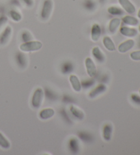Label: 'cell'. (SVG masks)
I'll list each match as a JSON object with an SVG mask.
<instances>
[{
    "instance_id": "cell-29",
    "label": "cell",
    "mask_w": 140,
    "mask_h": 155,
    "mask_svg": "<svg viewBox=\"0 0 140 155\" xmlns=\"http://www.w3.org/2000/svg\"><path fill=\"white\" fill-rule=\"evenodd\" d=\"M130 57L133 60L140 61V50L131 53Z\"/></svg>"
},
{
    "instance_id": "cell-28",
    "label": "cell",
    "mask_w": 140,
    "mask_h": 155,
    "mask_svg": "<svg viewBox=\"0 0 140 155\" xmlns=\"http://www.w3.org/2000/svg\"><path fill=\"white\" fill-rule=\"evenodd\" d=\"M79 137L82 139L83 141H91V140H92V136L90 134H88V133H85V132L80 133Z\"/></svg>"
},
{
    "instance_id": "cell-26",
    "label": "cell",
    "mask_w": 140,
    "mask_h": 155,
    "mask_svg": "<svg viewBox=\"0 0 140 155\" xmlns=\"http://www.w3.org/2000/svg\"><path fill=\"white\" fill-rule=\"evenodd\" d=\"M32 38H33L32 35L28 31H23L21 34V38L23 42H26L32 41Z\"/></svg>"
},
{
    "instance_id": "cell-30",
    "label": "cell",
    "mask_w": 140,
    "mask_h": 155,
    "mask_svg": "<svg viewBox=\"0 0 140 155\" xmlns=\"http://www.w3.org/2000/svg\"><path fill=\"white\" fill-rule=\"evenodd\" d=\"M45 95H46V97H47V98H51V99H52V100H54L55 98V96L54 94V93H53L52 91H51L49 89H46Z\"/></svg>"
},
{
    "instance_id": "cell-1",
    "label": "cell",
    "mask_w": 140,
    "mask_h": 155,
    "mask_svg": "<svg viewBox=\"0 0 140 155\" xmlns=\"http://www.w3.org/2000/svg\"><path fill=\"white\" fill-rule=\"evenodd\" d=\"M42 47V43L38 41H30L20 45V50L23 52H32L37 51L41 49Z\"/></svg>"
},
{
    "instance_id": "cell-31",
    "label": "cell",
    "mask_w": 140,
    "mask_h": 155,
    "mask_svg": "<svg viewBox=\"0 0 140 155\" xmlns=\"http://www.w3.org/2000/svg\"><path fill=\"white\" fill-rule=\"evenodd\" d=\"M131 99L135 103L140 105V97L136 94H133L131 95Z\"/></svg>"
},
{
    "instance_id": "cell-24",
    "label": "cell",
    "mask_w": 140,
    "mask_h": 155,
    "mask_svg": "<svg viewBox=\"0 0 140 155\" xmlns=\"http://www.w3.org/2000/svg\"><path fill=\"white\" fill-rule=\"evenodd\" d=\"M73 71V65L70 61H66L62 66V72L64 74L71 73Z\"/></svg>"
},
{
    "instance_id": "cell-8",
    "label": "cell",
    "mask_w": 140,
    "mask_h": 155,
    "mask_svg": "<svg viewBox=\"0 0 140 155\" xmlns=\"http://www.w3.org/2000/svg\"><path fill=\"white\" fill-rule=\"evenodd\" d=\"M102 34L101 26L97 23H95L92 27L91 38L94 42H97L100 39Z\"/></svg>"
},
{
    "instance_id": "cell-22",
    "label": "cell",
    "mask_w": 140,
    "mask_h": 155,
    "mask_svg": "<svg viewBox=\"0 0 140 155\" xmlns=\"http://www.w3.org/2000/svg\"><path fill=\"white\" fill-rule=\"evenodd\" d=\"M0 147L6 150L10 148V141L1 132H0Z\"/></svg>"
},
{
    "instance_id": "cell-4",
    "label": "cell",
    "mask_w": 140,
    "mask_h": 155,
    "mask_svg": "<svg viewBox=\"0 0 140 155\" xmlns=\"http://www.w3.org/2000/svg\"><path fill=\"white\" fill-rule=\"evenodd\" d=\"M85 66L89 76L90 77H94L96 75L97 68H96L95 63L94 62L92 59L90 58H86L85 60Z\"/></svg>"
},
{
    "instance_id": "cell-16",
    "label": "cell",
    "mask_w": 140,
    "mask_h": 155,
    "mask_svg": "<svg viewBox=\"0 0 140 155\" xmlns=\"http://www.w3.org/2000/svg\"><path fill=\"white\" fill-rule=\"evenodd\" d=\"M70 111L72 114V116H73L75 118H77L78 120H83L84 118L85 115L83 111L81 110L80 109L77 108V107H75L74 105H71L70 107Z\"/></svg>"
},
{
    "instance_id": "cell-2",
    "label": "cell",
    "mask_w": 140,
    "mask_h": 155,
    "mask_svg": "<svg viewBox=\"0 0 140 155\" xmlns=\"http://www.w3.org/2000/svg\"><path fill=\"white\" fill-rule=\"evenodd\" d=\"M53 9V2L52 0H44L42 4L40 18L42 21H47L52 15Z\"/></svg>"
},
{
    "instance_id": "cell-37",
    "label": "cell",
    "mask_w": 140,
    "mask_h": 155,
    "mask_svg": "<svg viewBox=\"0 0 140 155\" xmlns=\"http://www.w3.org/2000/svg\"><path fill=\"white\" fill-rule=\"evenodd\" d=\"M139 48H140V39H139Z\"/></svg>"
},
{
    "instance_id": "cell-14",
    "label": "cell",
    "mask_w": 140,
    "mask_h": 155,
    "mask_svg": "<svg viewBox=\"0 0 140 155\" xmlns=\"http://www.w3.org/2000/svg\"><path fill=\"white\" fill-rule=\"evenodd\" d=\"M55 115V111L52 108H46L40 111L39 117L41 120H46L52 118Z\"/></svg>"
},
{
    "instance_id": "cell-3",
    "label": "cell",
    "mask_w": 140,
    "mask_h": 155,
    "mask_svg": "<svg viewBox=\"0 0 140 155\" xmlns=\"http://www.w3.org/2000/svg\"><path fill=\"white\" fill-rule=\"evenodd\" d=\"M43 98H44V91L41 87H38L35 90L32 98V105L35 109H38L41 106Z\"/></svg>"
},
{
    "instance_id": "cell-38",
    "label": "cell",
    "mask_w": 140,
    "mask_h": 155,
    "mask_svg": "<svg viewBox=\"0 0 140 155\" xmlns=\"http://www.w3.org/2000/svg\"><path fill=\"white\" fill-rule=\"evenodd\" d=\"M139 31H140V25H139Z\"/></svg>"
},
{
    "instance_id": "cell-18",
    "label": "cell",
    "mask_w": 140,
    "mask_h": 155,
    "mask_svg": "<svg viewBox=\"0 0 140 155\" xmlns=\"http://www.w3.org/2000/svg\"><path fill=\"white\" fill-rule=\"evenodd\" d=\"M103 43L104 47L109 51H114L115 50V46L114 41L109 36H105L103 39Z\"/></svg>"
},
{
    "instance_id": "cell-13",
    "label": "cell",
    "mask_w": 140,
    "mask_h": 155,
    "mask_svg": "<svg viewBox=\"0 0 140 155\" xmlns=\"http://www.w3.org/2000/svg\"><path fill=\"white\" fill-rule=\"evenodd\" d=\"M113 126L111 124H106L103 129V137L106 141H109L112 137Z\"/></svg>"
},
{
    "instance_id": "cell-11",
    "label": "cell",
    "mask_w": 140,
    "mask_h": 155,
    "mask_svg": "<svg viewBox=\"0 0 140 155\" xmlns=\"http://www.w3.org/2000/svg\"><path fill=\"white\" fill-rule=\"evenodd\" d=\"M106 90H107V87L105 85H104L103 84H99L98 86H96L95 88V89L91 91L90 94H89V97L92 98H95L96 97H98V95L103 94V93L105 92Z\"/></svg>"
},
{
    "instance_id": "cell-21",
    "label": "cell",
    "mask_w": 140,
    "mask_h": 155,
    "mask_svg": "<svg viewBox=\"0 0 140 155\" xmlns=\"http://www.w3.org/2000/svg\"><path fill=\"white\" fill-rule=\"evenodd\" d=\"M9 16L11 18V19L15 21V22H19L22 19V15H21V13L14 9L10 10Z\"/></svg>"
},
{
    "instance_id": "cell-9",
    "label": "cell",
    "mask_w": 140,
    "mask_h": 155,
    "mask_svg": "<svg viewBox=\"0 0 140 155\" xmlns=\"http://www.w3.org/2000/svg\"><path fill=\"white\" fill-rule=\"evenodd\" d=\"M120 32L122 35L126 37H135L137 35V30L135 28H131L128 27L122 26L120 29Z\"/></svg>"
},
{
    "instance_id": "cell-10",
    "label": "cell",
    "mask_w": 140,
    "mask_h": 155,
    "mask_svg": "<svg viewBox=\"0 0 140 155\" xmlns=\"http://www.w3.org/2000/svg\"><path fill=\"white\" fill-rule=\"evenodd\" d=\"M93 57L95 58V60L99 63H103L105 60V56L103 52L98 47H95L92 51Z\"/></svg>"
},
{
    "instance_id": "cell-5",
    "label": "cell",
    "mask_w": 140,
    "mask_h": 155,
    "mask_svg": "<svg viewBox=\"0 0 140 155\" xmlns=\"http://www.w3.org/2000/svg\"><path fill=\"white\" fill-rule=\"evenodd\" d=\"M12 32V29L11 27H6V28L4 29V31L0 34V45H4L8 42L10 39V37H11Z\"/></svg>"
},
{
    "instance_id": "cell-32",
    "label": "cell",
    "mask_w": 140,
    "mask_h": 155,
    "mask_svg": "<svg viewBox=\"0 0 140 155\" xmlns=\"http://www.w3.org/2000/svg\"><path fill=\"white\" fill-rule=\"evenodd\" d=\"M21 1H22L23 2V4L28 8L33 7L34 5V0H21Z\"/></svg>"
},
{
    "instance_id": "cell-15",
    "label": "cell",
    "mask_w": 140,
    "mask_h": 155,
    "mask_svg": "<svg viewBox=\"0 0 140 155\" xmlns=\"http://www.w3.org/2000/svg\"><path fill=\"white\" fill-rule=\"evenodd\" d=\"M121 20L119 18H114L110 21L109 23V31L110 33L115 34V31H117V29L119 28L120 25Z\"/></svg>"
},
{
    "instance_id": "cell-7",
    "label": "cell",
    "mask_w": 140,
    "mask_h": 155,
    "mask_svg": "<svg viewBox=\"0 0 140 155\" xmlns=\"http://www.w3.org/2000/svg\"><path fill=\"white\" fill-rule=\"evenodd\" d=\"M135 41L133 39H128L127 41L123 42L118 46V51L121 53H125L131 50L134 47Z\"/></svg>"
},
{
    "instance_id": "cell-12",
    "label": "cell",
    "mask_w": 140,
    "mask_h": 155,
    "mask_svg": "<svg viewBox=\"0 0 140 155\" xmlns=\"http://www.w3.org/2000/svg\"><path fill=\"white\" fill-rule=\"evenodd\" d=\"M69 80H70V82H71L72 88H73V90L75 91V92H79L81 90H82V86L79 78H78L76 75H75V74H71V75L70 76Z\"/></svg>"
},
{
    "instance_id": "cell-20",
    "label": "cell",
    "mask_w": 140,
    "mask_h": 155,
    "mask_svg": "<svg viewBox=\"0 0 140 155\" xmlns=\"http://www.w3.org/2000/svg\"><path fill=\"white\" fill-rule=\"evenodd\" d=\"M69 150L71 151V152L74 154L77 153L79 151V141L75 138H72L71 140H70L68 143Z\"/></svg>"
},
{
    "instance_id": "cell-36",
    "label": "cell",
    "mask_w": 140,
    "mask_h": 155,
    "mask_svg": "<svg viewBox=\"0 0 140 155\" xmlns=\"http://www.w3.org/2000/svg\"><path fill=\"white\" fill-rule=\"evenodd\" d=\"M99 1H100V2H101V3H104V2H105V1H106V0H99Z\"/></svg>"
},
{
    "instance_id": "cell-17",
    "label": "cell",
    "mask_w": 140,
    "mask_h": 155,
    "mask_svg": "<svg viewBox=\"0 0 140 155\" xmlns=\"http://www.w3.org/2000/svg\"><path fill=\"white\" fill-rule=\"evenodd\" d=\"M16 61L21 68H25L27 66V58L23 53H17L16 54Z\"/></svg>"
},
{
    "instance_id": "cell-23",
    "label": "cell",
    "mask_w": 140,
    "mask_h": 155,
    "mask_svg": "<svg viewBox=\"0 0 140 155\" xmlns=\"http://www.w3.org/2000/svg\"><path fill=\"white\" fill-rule=\"evenodd\" d=\"M107 11L113 16H121L123 15V10L117 6H110L107 9Z\"/></svg>"
},
{
    "instance_id": "cell-34",
    "label": "cell",
    "mask_w": 140,
    "mask_h": 155,
    "mask_svg": "<svg viewBox=\"0 0 140 155\" xmlns=\"http://www.w3.org/2000/svg\"><path fill=\"white\" fill-rule=\"evenodd\" d=\"M11 3L15 6H18L20 5L19 0H11Z\"/></svg>"
},
{
    "instance_id": "cell-19",
    "label": "cell",
    "mask_w": 140,
    "mask_h": 155,
    "mask_svg": "<svg viewBox=\"0 0 140 155\" xmlns=\"http://www.w3.org/2000/svg\"><path fill=\"white\" fill-rule=\"evenodd\" d=\"M122 22L126 24L127 25H131V26H136L138 25L139 23V21L137 18L132 17V16L130 15H126L125 16L122 18Z\"/></svg>"
},
{
    "instance_id": "cell-27",
    "label": "cell",
    "mask_w": 140,
    "mask_h": 155,
    "mask_svg": "<svg viewBox=\"0 0 140 155\" xmlns=\"http://www.w3.org/2000/svg\"><path fill=\"white\" fill-rule=\"evenodd\" d=\"M95 80L93 79H87V80H83V81L81 83L82 84V86L84 88H88L90 87L91 86L95 84Z\"/></svg>"
},
{
    "instance_id": "cell-33",
    "label": "cell",
    "mask_w": 140,
    "mask_h": 155,
    "mask_svg": "<svg viewBox=\"0 0 140 155\" xmlns=\"http://www.w3.org/2000/svg\"><path fill=\"white\" fill-rule=\"evenodd\" d=\"M8 21V18L5 16H2L0 17V28L3 26L5 23H6V22Z\"/></svg>"
},
{
    "instance_id": "cell-35",
    "label": "cell",
    "mask_w": 140,
    "mask_h": 155,
    "mask_svg": "<svg viewBox=\"0 0 140 155\" xmlns=\"http://www.w3.org/2000/svg\"><path fill=\"white\" fill-rule=\"evenodd\" d=\"M137 17H138V18H140V8H139V10L138 12H137Z\"/></svg>"
},
{
    "instance_id": "cell-25",
    "label": "cell",
    "mask_w": 140,
    "mask_h": 155,
    "mask_svg": "<svg viewBox=\"0 0 140 155\" xmlns=\"http://www.w3.org/2000/svg\"><path fill=\"white\" fill-rule=\"evenodd\" d=\"M96 3L93 0H85L84 3H83V6H84L86 10L89 11H93L96 8Z\"/></svg>"
},
{
    "instance_id": "cell-6",
    "label": "cell",
    "mask_w": 140,
    "mask_h": 155,
    "mask_svg": "<svg viewBox=\"0 0 140 155\" xmlns=\"http://www.w3.org/2000/svg\"><path fill=\"white\" fill-rule=\"evenodd\" d=\"M120 6L125 11L130 15H133L136 11L134 5L131 3L130 0H118Z\"/></svg>"
},
{
    "instance_id": "cell-39",
    "label": "cell",
    "mask_w": 140,
    "mask_h": 155,
    "mask_svg": "<svg viewBox=\"0 0 140 155\" xmlns=\"http://www.w3.org/2000/svg\"><path fill=\"white\" fill-rule=\"evenodd\" d=\"M139 94H140V90H139Z\"/></svg>"
}]
</instances>
